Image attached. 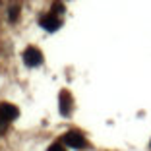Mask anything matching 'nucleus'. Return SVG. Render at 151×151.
<instances>
[{"instance_id":"nucleus-1","label":"nucleus","mask_w":151,"mask_h":151,"mask_svg":"<svg viewBox=\"0 0 151 151\" xmlns=\"http://www.w3.org/2000/svg\"><path fill=\"white\" fill-rule=\"evenodd\" d=\"M19 111L14 105L10 103H4V105H0V128H4L6 122H12L14 118H18Z\"/></svg>"},{"instance_id":"nucleus-2","label":"nucleus","mask_w":151,"mask_h":151,"mask_svg":"<svg viewBox=\"0 0 151 151\" xmlns=\"http://www.w3.org/2000/svg\"><path fill=\"white\" fill-rule=\"evenodd\" d=\"M23 62H25V66H29V68H35V66H39L41 62H43V54H41V50L39 49H27L25 52H23Z\"/></svg>"},{"instance_id":"nucleus-3","label":"nucleus","mask_w":151,"mask_h":151,"mask_svg":"<svg viewBox=\"0 0 151 151\" xmlns=\"http://www.w3.org/2000/svg\"><path fill=\"white\" fill-rule=\"evenodd\" d=\"M64 143L74 147V149H81V147H85V138L80 132H68L64 136Z\"/></svg>"},{"instance_id":"nucleus-4","label":"nucleus","mask_w":151,"mask_h":151,"mask_svg":"<svg viewBox=\"0 0 151 151\" xmlns=\"http://www.w3.org/2000/svg\"><path fill=\"white\" fill-rule=\"evenodd\" d=\"M41 25H43L47 31H56L62 23H60V19H58V18H54V16H47V18L41 19Z\"/></svg>"},{"instance_id":"nucleus-5","label":"nucleus","mask_w":151,"mask_h":151,"mask_svg":"<svg viewBox=\"0 0 151 151\" xmlns=\"http://www.w3.org/2000/svg\"><path fill=\"white\" fill-rule=\"evenodd\" d=\"M60 112H62L64 116H68V112H70V95H68L66 91L60 93Z\"/></svg>"},{"instance_id":"nucleus-6","label":"nucleus","mask_w":151,"mask_h":151,"mask_svg":"<svg viewBox=\"0 0 151 151\" xmlns=\"http://www.w3.org/2000/svg\"><path fill=\"white\" fill-rule=\"evenodd\" d=\"M18 10H19V6H14V8L10 10V22H16V18H18Z\"/></svg>"},{"instance_id":"nucleus-7","label":"nucleus","mask_w":151,"mask_h":151,"mask_svg":"<svg viewBox=\"0 0 151 151\" xmlns=\"http://www.w3.org/2000/svg\"><path fill=\"white\" fill-rule=\"evenodd\" d=\"M47 151H66V149H64V147L60 145V143H54V145H50Z\"/></svg>"},{"instance_id":"nucleus-8","label":"nucleus","mask_w":151,"mask_h":151,"mask_svg":"<svg viewBox=\"0 0 151 151\" xmlns=\"http://www.w3.org/2000/svg\"><path fill=\"white\" fill-rule=\"evenodd\" d=\"M149 145H151V142H149Z\"/></svg>"}]
</instances>
